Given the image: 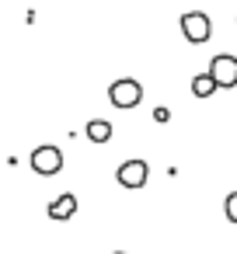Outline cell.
Wrapping results in <instances>:
<instances>
[{
  "label": "cell",
  "instance_id": "7a4b0ae2",
  "mask_svg": "<svg viewBox=\"0 0 237 254\" xmlns=\"http://www.w3.org/2000/svg\"><path fill=\"white\" fill-rule=\"evenodd\" d=\"M181 35H185L188 42L202 46V42H209V35H213V21H209L202 11H188V14H181Z\"/></svg>",
  "mask_w": 237,
  "mask_h": 254
},
{
  "label": "cell",
  "instance_id": "5b68a950",
  "mask_svg": "<svg viewBox=\"0 0 237 254\" xmlns=\"http://www.w3.org/2000/svg\"><path fill=\"white\" fill-rule=\"evenodd\" d=\"M147 160H126L122 167H119V185L122 188H143L147 185Z\"/></svg>",
  "mask_w": 237,
  "mask_h": 254
},
{
  "label": "cell",
  "instance_id": "277c9868",
  "mask_svg": "<svg viewBox=\"0 0 237 254\" xmlns=\"http://www.w3.org/2000/svg\"><path fill=\"white\" fill-rule=\"evenodd\" d=\"M32 167H35V174H60V167H63L60 146H35L32 150Z\"/></svg>",
  "mask_w": 237,
  "mask_h": 254
},
{
  "label": "cell",
  "instance_id": "3957f363",
  "mask_svg": "<svg viewBox=\"0 0 237 254\" xmlns=\"http://www.w3.org/2000/svg\"><path fill=\"white\" fill-rule=\"evenodd\" d=\"M209 77L216 80V87H237V56H230V53L213 56Z\"/></svg>",
  "mask_w": 237,
  "mask_h": 254
},
{
  "label": "cell",
  "instance_id": "52a82bcc",
  "mask_svg": "<svg viewBox=\"0 0 237 254\" xmlns=\"http://www.w3.org/2000/svg\"><path fill=\"white\" fill-rule=\"evenodd\" d=\"M87 139H91V143H108V139H112V126H108L105 119H91V122H87Z\"/></svg>",
  "mask_w": 237,
  "mask_h": 254
},
{
  "label": "cell",
  "instance_id": "30bf717a",
  "mask_svg": "<svg viewBox=\"0 0 237 254\" xmlns=\"http://www.w3.org/2000/svg\"><path fill=\"white\" fill-rule=\"evenodd\" d=\"M154 119H157V122H167V119H171V112H167V108H157V112H154Z\"/></svg>",
  "mask_w": 237,
  "mask_h": 254
},
{
  "label": "cell",
  "instance_id": "8fae6325",
  "mask_svg": "<svg viewBox=\"0 0 237 254\" xmlns=\"http://www.w3.org/2000/svg\"><path fill=\"white\" fill-rule=\"evenodd\" d=\"M115 254H126V251H115Z\"/></svg>",
  "mask_w": 237,
  "mask_h": 254
},
{
  "label": "cell",
  "instance_id": "9c48e42d",
  "mask_svg": "<svg viewBox=\"0 0 237 254\" xmlns=\"http://www.w3.org/2000/svg\"><path fill=\"white\" fill-rule=\"evenodd\" d=\"M223 212H227V219H230V223H237V191H230V195H227Z\"/></svg>",
  "mask_w": 237,
  "mask_h": 254
},
{
  "label": "cell",
  "instance_id": "8992f818",
  "mask_svg": "<svg viewBox=\"0 0 237 254\" xmlns=\"http://www.w3.org/2000/svg\"><path fill=\"white\" fill-rule=\"evenodd\" d=\"M49 219H70L74 212H77V195H70V191H63L60 198H53L49 202Z\"/></svg>",
  "mask_w": 237,
  "mask_h": 254
},
{
  "label": "cell",
  "instance_id": "6da1fadb",
  "mask_svg": "<svg viewBox=\"0 0 237 254\" xmlns=\"http://www.w3.org/2000/svg\"><path fill=\"white\" fill-rule=\"evenodd\" d=\"M108 101H112L115 108H136V105L143 101V84L133 80V77H122V80H115V84L108 87Z\"/></svg>",
  "mask_w": 237,
  "mask_h": 254
},
{
  "label": "cell",
  "instance_id": "ba28073f",
  "mask_svg": "<svg viewBox=\"0 0 237 254\" xmlns=\"http://www.w3.org/2000/svg\"><path fill=\"white\" fill-rule=\"evenodd\" d=\"M213 91H216V80H213L209 73H199V77L192 80V94H195V98H209Z\"/></svg>",
  "mask_w": 237,
  "mask_h": 254
}]
</instances>
